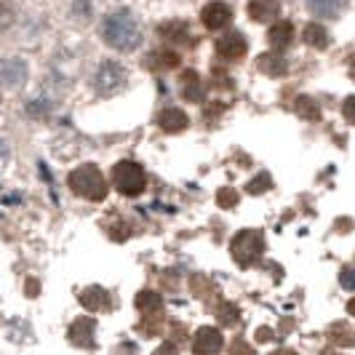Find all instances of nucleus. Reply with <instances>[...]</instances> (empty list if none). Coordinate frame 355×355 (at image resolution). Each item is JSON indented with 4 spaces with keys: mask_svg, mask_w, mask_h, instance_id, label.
<instances>
[{
    "mask_svg": "<svg viewBox=\"0 0 355 355\" xmlns=\"http://www.w3.org/2000/svg\"><path fill=\"white\" fill-rule=\"evenodd\" d=\"M158 35L166 37V40H171V43H184V40L190 37V27H187L184 21H166V24L158 27Z\"/></svg>",
    "mask_w": 355,
    "mask_h": 355,
    "instance_id": "nucleus-20",
    "label": "nucleus"
},
{
    "mask_svg": "<svg viewBox=\"0 0 355 355\" xmlns=\"http://www.w3.org/2000/svg\"><path fill=\"white\" fill-rule=\"evenodd\" d=\"M302 37L304 43L310 46V49H315V51H323V49H329V30L323 27V24H315V21H310L307 27L302 30Z\"/></svg>",
    "mask_w": 355,
    "mask_h": 355,
    "instance_id": "nucleus-17",
    "label": "nucleus"
},
{
    "mask_svg": "<svg viewBox=\"0 0 355 355\" xmlns=\"http://www.w3.org/2000/svg\"><path fill=\"white\" fill-rule=\"evenodd\" d=\"M158 125L166 131V134H179V131H184V128L190 125V118H187V112H184V110H179V107H168V110H163V112H160Z\"/></svg>",
    "mask_w": 355,
    "mask_h": 355,
    "instance_id": "nucleus-13",
    "label": "nucleus"
},
{
    "mask_svg": "<svg viewBox=\"0 0 355 355\" xmlns=\"http://www.w3.org/2000/svg\"><path fill=\"white\" fill-rule=\"evenodd\" d=\"M267 187H272V182H270V174L267 171H262L257 179H251L249 182V193L251 196H262Z\"/></svg>",
    "mask_w": 355,
    "mask_h": 355,
    "instance_id": "nucleus-23",
    "label": "nucleus"
},
{
    "mask_svg": "<svg viewBox=\"0 0 355 355\" xmlns=\"http://www.w3.org/2000/svg\"><path fill=\"white\" fill-rule=\"evenodd\" d=\"M125 80H128V72H125L123 64L118 62H102L99 70L94 75V89L102 96H112L121 89H125Z\"/></svg>",
    "mask_w": 355,
    "mask_h": 355,
    "instance_id": "nucleus-5",
    "label": "nucleus"
},
{
    "mask_svg": "<svg viewBox=\"0 0 355 355\" xmlns=\"http://www.w3.org/2000/svg\"><path fill=\"white\" fill-rule=\"evenodd\" d=\"M179 53L177 51H168V49H160V51H153L142 64L147 70H177L179 67Z\"/></svg>",
    "mask_w": 355,
    "mask_h": 355,
    "instance_id": "nucleus-15",
    "label": "nucleus"
},
{
    "mask_svg": "<svg viewBox=\"0 0 355 355\" xmlns=\"http://www.w3.org/2000/svg\"><path fill=\"white\" fill-rule=\"evenodd\" d=\"M3 155H6V144L0 142V158H3Z\"/></svg>",
    "mask_w": 355,
    "mask_h": 355,
    "instance_id": "nucleus-29",
    "label": "nucleus"
},
{
    "mask_svg": "<svg viewBox=\"0 0 355 355\" xmlns=\"http://www.w3.org/2000/svg\"><path fill=\"white\" fill-rule=\"evenodd\" d=\"M246 51H249V43H246L243 33H238V30H232V33H227V35H222L216 40V53L222 59L235 62V59H243Z\"/></svg>",
    "mask_w": 355,
    "mask_h": 355,
    "instance_id": "nucleus-8",
    "label": "nucleus"
},
{
    "mask_svg": "<svg viewBox=\"0 0 355 355\" xmlns=\"http://www.w3.org/2000/svg\"><path fill=\"white\" fill-rule=\"evenodd\" d=\"M182 80H184V89H182V96L187 99V102H203V96H206V91H203V83H200V75L196 70H187L182 75Z\"/></svg>",
    "mask_w": 355,
    "mask_h": 355,
    "instance_id": "nucleus-18",
    "label": "nucleus"
},
{
    "mask_svg": "<svg viewBox=\"0 0 355 355\" xmlns=\"http://www.w3.org/2000/svg\"><path fill=\"white\" fill-rule=\"evenodd\" d=\"M246 14L254 21L265 24V21H272V19L281 14V3L278 0H249L246 3Z\"/></svg>",
    "mask_w": 355,
    "mask_h": 355,
    "instance_id": "nucleus-11",
    "label": "nucleus"
},
{
    "mask_svg": "<svg viewBox=\"0 0 355 355\" xmlns=\"http://www.w3.org/2000/svg\"><path fill=\"white\" fill-rule=\"evenodd\" d=\"M94 334H96L94 318H78L67 331L72 345H80V347H94Z\"/></svg>",
    "mask_w": 355,
    "mask_h": 355,
    "instance_id": "nucleus-12",
    "label": "nucleus"
},
{
    "mask_svg": "<svg viewBox=\"0 0 355 355\" xmlns=\"http://www.w3.org/2000/svg\"><path fill=\"white\" fill-rule=\"evenodd\" d=\"M219 320H222V323H238V307H235V304H222V307H219Z\"/></svg>",
    "mask_w": 355,
    "mask_h": 355,
    "instance_id": "nucleus-26",
    "label": "nucleus"
},
{
    "mask_svg": "<svg viewBox=\"0 0 355 355\" xmlns=\"http://www.w3.org/2000/svg\"><path fill=\"white\" fill-rule=\"evenodd\" d=\"M134 302H137V307L142 310L144 315H155L160 307H163V297L155 294V291H139Z\"/></svg>",
    "mask_w": 355,
    "mask_h": 355,
    "instance_id": "nucleus-22",
    "label": "nucleus"
},
{
    "mask_svg": "<svg viewBox=\"0 0 355 355\" xmlns=\"http://www.w3.org/2000/svg\"><path fill=\"white\" fill-rule=\"evenodd\" d=\"M294 112H297L302 121H310V123L320 121V107H318V102L310 99V96H300V99L294 102Z\"/></svg>",
    "mask_w": 355,
    "mask_h": 355,
    "instance_id": "nucleus-21",
    "label": "nucleus"
},
{
    "mask_svg": "<svg viewBox=\"0 0 355 355\" xmlns=\"http://www.w3.org/2000/svg\"><path fill=\"white\" fill-rule=\"evenodd\" d=\"M80 304L89 310V313H102L110 307V294H107L105 288H99V286H91L86 288L83 294H80Z\"/></svg>",
    "mask_w": 355,
    "mask_h": 355,
    "instance_id": "nucleus-16",
    "label": "nucleus"
},
{
    "mask_svg": "<svg viewBox=\"0 0 355 355\" xmlns=\"http://www.w3.org/2000/svg\"><path fill=\"white\" fill-rule=\"evenodd\" d=\"M230 254L241 267L254 265V262L265 254V235L259 230H241L232 238Z\"/></svg>",
    "mask_w": 355,
    "mask_h": 355,
    "instance_id": "nucleus-4",
    "label": "nucleus"
},
{
    "mask_svg": "<svg viewBox=\"0 0 355 355\" xmlns=\"http://www.w3.org/2000/svg\"><path fill=\"white\" fill-rule=\"evenodd\" d=\"M112 184L121 196L137 198L142 196L144 187H147V174L137 160H118L112 166Z\"/></svg>",
    "mask_w": 355,
    "mask_h": 355,
    "instance_id": "nucleus-3",
    "label": "nucleus"
},
{
    "mask_svg": "<svg viewBox=\"0 0 355 355\" xmlns=\"http://www.w3.org/2000/svg\"><path fill=\"white\" fill-rule=\"evenodd\" d=\"M307 8L320 19H337L345 8V0H307Z\"/></svg>",
    "mask_w": 355,
    "mask_h": 355,
    "instance_id": "nucleus-19",
    "label": "nucleus"
},
{
    "mask_svg": "<svg viewBox=\"0 0 355 355\" xmlns=\"http://www.w3.org/2000/svg\"><path fill=\"white\" fill-rule=\"evenodd\" d=\"M267 40H270V46L275 49V51H284L291 46V40H294V24L291 21H275L272 19V24H270V30H267Z\"/></svg>",
    "mask_w": 355,
    "mask_h": 355,
    "instance_id": "nucleus-10",
    "label": "nucleus"
},
{
    "mask_svg": "<svg viewBox=\"0 0 355 355\" xmlns=\"http://www.w3.org/2000/svg\"><path fill=\"white\" fill-rule=\"evenodd\" d=\"M200 21H203L206 30H225L232 21V8L227 3H222V0H211V3L203 6Z\"/></svg>",
    "mask_w": 355,
    "mask_h": 355,
    "instance_id": "nucleus-6",
    "label": "nucleus"
},
{
    "mask_svg": "<svg viewBox=\"0 0 355 355\" xmlns=\"http://www.w3.org/2000/svg\"><path fill=\"white\" fill-rule=\"evenodd\" d=\"M353 102H355L353 96L345 102V118H347V123H353Z\"/></svg>",
    "mask_w": 355,
    "mask_h": 355,
    "instance_id": "nucleus-28",
    "label": "nucleus"
},
{
    "mask_svg": "<svg viewBox=\"0 0 355 355\" xmlns=\"http://www.w3.org/2000/svg\"><path fill=\"white\" fill-rule=\"evenodd\" d=\"M102 37H105V43L112 51L131 53L142 46L144 33H142L139 19L134 17L128 8H121V11L110 14V17L102 21Z\"/></svg>",
    "mask_w": 355,
    "mask_h": 355,
    "instance_id": "nucleus-1",
    "label": "nucleus"
},
{
    "mask_svg": "<svg viewBox=\"0 0 355 355\" xmlns=\"http://www.w3.org/2000/svg\"><path fill=\"white\" fill-rule=\"evenodd\" d=\"M222 345H225L222 331H219V329H214V326H203L196 337H193V353H198V355L200 353H219V350H222Z\"/></svg>",
    "mask_w": 355,
    "mask_h": 355,
    "instance_id": "nucleus-9",
    "label": "nucleus"
},
{
    "mask_svg": "<svg viewBox=\"0 0 355 355\" xmlns=\"http://www.w3.org/2000/svg\"><path fill=\"white\" fill-rule=\"evenodd\" d=\"M216 203H219L222 209H230V206L238 203V193L230 190V187H222V190H219V196H216Z\"/></svg>",
    "mask_w": 355,
    "mask_h": 355,
    "instance_id": "nucleus-25",
    "label": "nucleus"
},
{
    "mask_svg": "<svg viewBox=\"0 0 355 355\" xmlns=\"http://www.w3.org/2000/svg\"><path fill=\"white\" fill-rule=\"evenodd\" d=\"M27 80V64H24V59H17V56H11V59H3L0 62V89H19L21 83Z\"/></svg>",
    "mask_w": 355,
    "mask_h": 355,
    "instance_id": "nucleus-7",
    "label": "nucleus"
},
{
    "mask_svg": "<svg viewBox=\"0 0 355 355\" xmlns=\"http://www.w3.org/2000/svg\"><path fill=\"white\" fill-rule=\"evenodd\" d=\"M339 281H342V286H345L347 291H353V288H355V284H353V267H345V270H342V278H339Z\"/></svg>",
    "mask_w": 355,
    "mask_h": 355,
    "instance_id": "nucleus-27",
    "label": "nucleus"
},
{
    "mask_svg": "<svg viewBox=\"0 0 355 355\" xmlns=\"http://www.w3.org/2000/svg\"><path fill=\"white\" fill-rule=\"evenodd\" d=\"M17 21V14H14V8L8 6V3H0V33H6L11 24Z\"/></svg>",
    "mask_w": 355,
    "mask_h": 355,
    "instance_id": "nucleus-24",
    "label": "nucleus"
},
{
    "mask_svg": "<svg viewBox=\"0 0 355 355\" xmlns=\"http://www.w3.org/2000/svg\"><path fill=\"white\" fill-rule=\"evenodd\" d=\"M67 187H70L78 198L91 200V203H102L107 198V193H110L105 174H102L94 163H83V166H78L75 171H70Z\"/></svg>",
    "mask_w": 355,
    "mask_h": 355,
    "instance_id": "nucleus-2",
    "label": "nucleus"
},
{
    "mask_svg": "<svg viewBox=\"0 0 355 355\" xmlns=\"http://www.w3.org/2000/svg\"><path fill=\"white\" fill-rule=\"evenodd\" d=\"M257 67L265 72V75H270V78H281V75H286V70H288V64H286L284 53L281 51H267L262 53L259 59H257Z\"/></svg>",
    "mask_w": 355,
    "mask_h": 355,
    "instance_id": "nucleus-14",
    "label": "nucleus"
}]
</instances>
